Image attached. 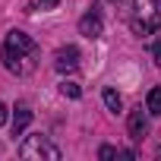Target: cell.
<instances>
[{
    "instance_id": "obj_1",
    "label": "cell",
    "mask_w": 161,
    "mask_h": 161,
    "mask_svg": "<svg viewBox=\"0 0 161 161\" xmlns=\"http://www.w3.org/2000/svg\"><path fill=\"white\" fill-rule=\"evenodd\" d=\"M35 57H38V44H35L25 32H19V29L7 32L3 51H0V60H3L7 73H13V76L32 73V69H35Z\"/></svg>"
},
{
    "instance_id": "obj_2",
    "label": "cell",
    "mask_w": 161,
    "mask_h": 161,
    "mask_svg": "<svg viewBox=\"0 0 161 161\" xmlns=\"http://www.w3.org/2000/svg\"><path fill=\"white\" fill-rule=\"evenodd\" d=\"M136 35H152L161 29V10L158 0H133V19H130Z\"/></svg>"
},
{
    "instance_id": "obj_3",
    "label": "cell",
    "mask_w": 161,
    "mask_h": 161,
    "mask_svg": "<svg viewBox=\"0 0 161 161\" xmlns=\"http://www.w3.org/2000/svg\"><path fill=\"white\" fill-rule=\"evenodd\" d=\"M19 158H25V161H32V158H38V161H60V148L47 139V136H25L22 139V145H19Z\"/></svg>"
},
{
    "instance_id": "obj_4",
    "label": "cell",
    "mask_w": 161,
    "mask_h": 161,
    "mask_svg": "<svg viewBox=\"0 0 161 161\" xmlns=\"http://www.w3.org/2000/svg\"><path fill=\"white\" fill-rule=\"evenodd\" d=\"M79 60H82L79 47H76V44H63V47H57V54H54V69H57V73H76V69H79Z\"/></svg>"
},
{
    "instance_id": "obj_5",
    "label": "cell",
    "mask_w": 161,
    "mask_h": 161,
    "mask_svg": "<svg viewBox=\"0 0 161 161\" xmlns=\"http://www.w3.org/2000/svg\"><path fill=\"white\" fill-rule=\"evenodd\" d=\"M126 130H130V139L142 142V136H145V130H148V108H145V111H142V108H133V111H130V120H126Z\"/></svg>"
},
{
    "instance_id": "obj_6",
    "label": "cell",
    "mask_w": 161,
    "mask_h": 161,
    "mask_svg": "<svg viewBox=\"0 0 161 161\" xmlns=\"http://www.w3.org/2000/svg\"><path fill=\"white\" fill-rule=\"evenodd\" d=\"M104 32V22H101V13H98V7H92L82 19H79V35H86V38H98Z\"/></svg>"
},
{
    "instance_id": "obj_7",
    "label": "cell",
    "mask_w": 161,
    "mask_h": 161,
    "mask_svg": "<svg viewBox=\"0 0 161 161\" xmlns=\"http://www.w3.org/2000/svg\"><path fill=\"white\" fill-rule=\"evenodd\" d=\"M29 123H32V111H29V104H16V114H13V136H22Z\"/></svg>"
},
{
    "instance_id": "obj_8",
    "label": "cell",
    "mask_w": 161,
    "mask_h": 161,
    "mask_svg": "<svg viewBox=\"0 0 161 161\" xmlns=\"http://www.w3.org/2000/svg\"><path fill=\"white\" fill-rule=\"evenodd\" d=\"M98 158L101 161H111V158H136L133 152H123V148H114V145H101L98 148Z\"/></svg>"
},
{
    "instance_id": "obj_9",
    "label": "cell",
    "mask_w": 161,
    "mask_h": 161,
    "mask_svg": "<svg viewBox=\"0 0 161 161\" xmlns=\"http://www.w3.org/2000/svg\"><path fill=\"white\" fill-rule=\"evenodd\" d=\"M145 108H148V114H161V86H155V89L148 92Z\"/></svg>"
},
{
    "instance_id": "obj_10",
    "label": "cell",
    "mask_w": 161,
    "mask_h": 161,
    "mask_svg": "<svg viewBox=\"0 0 161 161\" xmlns=\"http://www.w3.org/2000/svg\"><path fill=\"white\" fill-rule=\"evenodd\" d=\"M101 98H104V104H108V111H114V114H117V111L123 108V101H120V95H117V89H104V95H101Z\"/></svg>"
},
{
    "instance_id": "obj_11",
    "label": "cell",
    "mask_w": 161,
    "mask_h": 161,
    "mask_svg": "<svg viewBox=\"0 0 161 161\" xmlns=\"http://www.w3.org/2000/svg\"><path fill=\"white\" fill-rule=\"evenodd\" d=\"M60 0H29V13H47V10H57Z\"/></svg>"
},
{
    "instance_id": "obj_12",
    "label": "cell",
    "mask_w": 161,
    "mask_h": 161,
    "mask_svg": "<svg viewBox=\"0 0 161 161\" xmlns=\"http://www.w3.org/2000/svg\"><path fill=\"white\" fill-rule=\"evenodd\" d=\"M60 95H63V98H73V101H76V98H82V89H79L76 82H69V79H66V82H60Z\"/></svg>"
},
{
    "instance_id": "obj_13",
    "label": "cell",
    "mask_w": 161,
    "mask_h": 161,
    "mask_svg": "<svg viewBox=\"0 0 161 161\" xmlns=\"http://www.w3.org/2000/svg\"><path fill=\"white\" fill-rule=\"evenodd\" d=\"M3 123H7V104L0 101V126H3Z\"/></svg>"
},
{
    "instance_id": "obj_14",
    "label": "cell",
    "mask_w": 161,
    "mask_h": 161,
    "mask_svg": "<svg viewBox=\"0 0 161 161\" xmlns=\"http://www.w3.org/2000/svg\"><path fill=\"white\" fill-rule=\"evenodd\" d=\"M152 54H155V60H158V63H161V41H158V44H155V47H152Z\"/></svg>"
},
{
    "instance_id": "obj_15",
    "label": "cell",
    "mask_w": 161,
    "mask_h": 161,
    "mask_svg": "<svg viewBox=\"0 0 161 161\" xmlns=\"http://www.w3.org/2000/svg\"><path fill=\"white\" fill-rule=\"evenodd\" d=\"M111 3H117V0H111Z\"/></svg>"
},
{
    "instance_id": "obj_16",
    "label": "cell",
    "mask_w": 161,
    "mask_h": 161,
    "mask_svg": "<svg viewBox=\"0 0 161 161\" xmlns=\"http://www.w3.org/2000/svg\"><path fill=\"white\" fill-rule=\"evenodd\" d=\"M158 7H161V0H158Z\"/></svg>"
}]
</instances>
